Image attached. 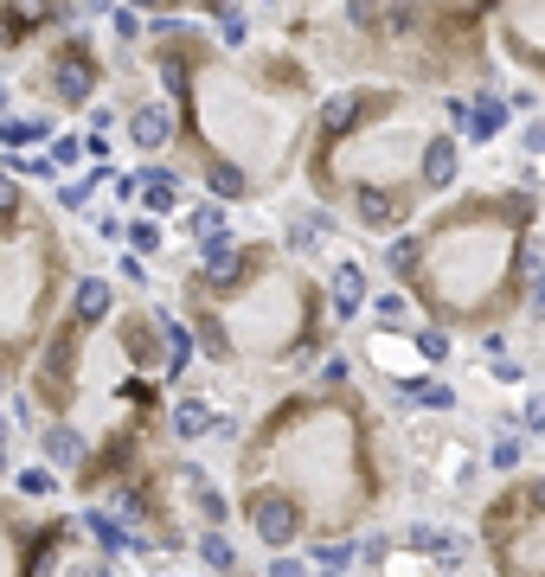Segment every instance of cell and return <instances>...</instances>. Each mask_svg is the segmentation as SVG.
<instances>
[{
  "label": "cell",
  "mask_w": 545,
  "mask_h": 577,
  "mask_svg": "<svg viewBox=\"0 0 545 577\" xmlns=\"http://www.w3.org/2000/svg\"><path fill=\"white\" fill-rule=\"evenodd\" d=\"M7 174L13 180H58L52 155H7Z\"/></svg>",
  "instance_id": "4316f807"
},
{
  "label": "cell",
  "mask_w": 545,
  "mask_h": 577,
  "mask_svg": "<svg viewBox=\"0 0 545 577\" xmlns=\"http://www.w3.org/2000/svg\"><path fill=\"white\" fill-rule=\"evenodd\" d=\"M237 514H244V526L270 551H295L302 539H314L302 500L289 495V488H276V481H237Z\"/></svg>",
  "instance_id": "8992f818"
},
{
  "label": "cell",
  "mask_w": 545,
  "mask_h": 577,
  "mask_svg": "<svg viewBox=\"0 0 545 577\" xmlns=\"http://www.w3.org/2000/svg\"><path fill=\"white\" fill-rule=\"evenodd\" d=\"M174 129H181V109L155 104V97H142V104L129 109V141L135 148H148V155H160V148L174 141Z\"/></svg>",
  "instance_id": "5bb4252c"
},
{
  "label": "cell",
  "mask_w": 545,
  "mask_h": 577,
  "mask_svg": "<svg viewBox=\"0 0 545 577\" xmlns=\"http://www.w3.org/2000/svg\"><path fill=\"white\" fill-rule=\"evenodd\" d=\"M123 244H129L135 257H160V251H167V225H160V218H148V212H135Z\"/></svg>",
  "instance_id": "44dd1931"
},
{
  "label": "cell",
  "mask_w": 545,
  "mask_h": 577,
  "mask_svg": "<svg viewBox=\"0 0 545 577\" xmlns=\"http://www.w3.org/2000/svg\"><path fill=\"white\" fill-rule=\"evenodd\" d=\"M218 32H225V46H251V20L237 7H218Z\"/></svg>",
  "instance_id": "f546056e"
},
{
  "label": "cell",
  "mask_w": 545,
  "mask_h": 577,
  "mask_svg": "<svg viewBox=\"0 0 545 577\" xmlns=\"http://www.w3.org/2000/svg\"><path fill=\"white\" fill-rule=\"evenodd\" d=\"M533 225H539V206L519 186H488L442 206L417 232L424 251L405 295L430 315V327L494 334V321H507L533 288V263H539Z\"/></svg>",
  "instance_id": "7a4b0ae2"
},
{
  "label": "cell",
  "mask_w": 545,
  "mask_h": 577,
  "mask_svg": "<svg viewBox=\"0 0 545 577\" xmlns=\"http://www.w3.org/2000/svg\"><path fill=\"white\" fill-rule=\"evenodd\" d=\"M116 283L148 288V257H135V251H123V257H116Z\"/></svg>",
  "instance_id": "4dcf8cb0"
},
{
  "label": "cell",
  "mask_w": 545,
  "mask_h": 577,
  "mask_svg": "<svg viewBox=\"0 0 545 577\" xmlns=\"http://www.w3.org/2000/svg\"><path fill=\"white\" fill-rule=\"evenodd\" d=\"M449 577H463V571H449Z\"/></svg>",
  "instance_id": "ee69618b"
},
{
  "label": "cell",
  "mask_w": 545,
  "mask_h": 577,
  "mask_svg": "<svg viewBox=\"0 0 545 577\" xmlns=\"http://www.w3.org/2000/svg\"><path fill=\"white\" fill-rule=\"evenodd\" d=\"M366 315L379 321V327H398V334H405V315H411V295H405V288H379Z\"/></svg>",
  "instance_id": "603a6c76"
},
{
  "label": "cell",
  "mask_w": 545,
  "mask_h": 577,
  "mask_svg": "<svg viewBox=\"0 0 545 577\" xmlns=\"http://www.w3.org/2000/svg\"><path fill=\"white\" fill-rule=\"evenodd\" d=\"M270 577H314V558L309 551H276V558H270Z\"/></svg>",
  "instance_id": "f1b7e54d"
},
{
  "label": "cell",
  "mask_w": 545,
  "mask_h": 577,
  "mask_svg": "<svg viewBox=\"0 0 545 577\" xmlns=\"http://www.w3.org/2000/svg\"><path fill=\"white\" fill-rule=\"evenodd\" d=\"M463 174V135H430V148H424V193H449Z\"/></svg>",
  "instance_id": "9a60e30c"
},
{
  "label": "cell",
  "mask_w": 545,
  "mask_h": 577,
  "mask_svg": "<svg viewBox=\"0 0 545 577\" xmlns=\"http://www.w3.org/2000/svg\"><path fill=\"white\" fill-rule=\"evenodd\" d=\"M405 546L430 551L424 565H437V571L449 577V571H463V565H468L475 539H468V532H449V526H437V520H411V526H405Z\"/></svg>",
  "instance_id": "9c48e42d"
},
{
  "label": "cell",
  "mask_w": 545,
  "mask_h": 577,
  "mask_svg": "<svg viewBox=\"0 0 545 577\" xmlns=\"http://www.w3.org/2000/svg\"><path fill=\"white\" fill-rule=\"evenodd\" d=\"M84 155H90V141H84V135H52V167H78Z\"/></svg>",
  "instance_id": "83f0119b"
},
{
  "label": "cell",
  "mask_w": 545,
  "mask_h": 577,
  "mask_svg": "<svg viewBox=\"0 0 545 577\" xmlns=\"http://www.w3.org/2000/svg\"><path fill=\"white\" fill-rule=\"evenodd\" d=\"M283 237H289V251H295V257H321V251H334L340 218L328 206H289Z\"/></svg>",
  "instance_id": "8fae6325"
},
{
  "label": "cell",
  "mask_w": 545,
  "mask_h": 577,
  "mask_svg": "<svg viewBox=\"0 0 545 577\" xmlns=\"http://www.w3.org/2000/svg\"><path fill=\"white\" fill-rule=\"evenodd\" d=\"M46 78H52V97L65 109H90V97H97V58L84 52V39H65L58 58L46 65Z\"/></svg>",
  "instance_id": "52a82bcc"
},
{
  "label": "cell",
  "mask_w": 545,
  "mask_h": 577,
  "mask_svg": "<svg viewBox=\"0 0 545 577\" xmlns=\"http://www.w3.org/2000/svg\"><path fill=\"white\" fill-rule=\"evenodd\" d=\"M237 481H276L302 500L314 539H353L398 488V449L372 418L360 385H321L270 404L237 456Z\"/></svg>",
  "instance_id": "6da1fadb"
},
{
  "label": "cell",
  "mask_w": 545,
  "mask_h": 577,
  "mask_svg": "<svg viewBox=\"0 0 545 577\" xmlns=\"http://www.w3.org/2000/svg\"><path fill=\"white\" fill-rule=\"evenodd\" d=\"M181 232L193 237V244H212V237H225V206L218 199H193L181 218Z\"/></svg>",
  "instance_id": "d6986e66"
},
{
  "label": "cell",
  "mask_w": 545,
  "mask_h": 577,
  "mask_svg": "<svg viewBox=\"0 0 545 577\" xmlns=\"http://www.w3.org/2000/svg\"><path fill=\"white\" fill-rule=\"evenodd\" d=\"M494 577H545V475H519L481 507Z\"/></svg>",
  "instance_id": "277c9868"
},
{
  "label": "cell",
  "mask_w": 545,
  "mask_h": 577,
  "mask_svg": "<svg viewBox=\"0 0 545 577\" xmlns=\"http://www.w3.org/2000/svg\"><path fill=\"white\" fill-rule=\"evenodd\" d=\"M218 404L206 392H181L167 404V430H174V443H199V437H218Z\"/></svg>",
  "instance_id": "4fadbf2b"
},
{
  "label": "cell",
  "mask_w": 545,
  "mask_h": 577,
  "mask_svg": "<svg viewBox=\"0 0 545 577\" xmlns=\"http://www.w3.org/2000/svg\"><path fill=\"white\" fill-rule=\"evenodd\" d=\"M39 462L46 469H58V475H84V462H90V437H84L71 418H46L39 430Z\"/></svg>",
  "instance_id": "ba28073f"
},
{
  "label": "cell",
  "mask_w": 545,
  "mask_h": 577,
  "mask_svg": "<svg viewBox=\"0 0 545 577\" xmlns=\"http://www.w3.org/2000/svg\"><path fill=\"white\" fill-rule=\"evenodd\" d=\"M7 443H13V418H0V469L13 462V456H7Z\"/></svg>",
  "instance_id": "8d00e7d4"
},
{
  "label": "cell",
  "mask_w": 545,
  "mask_h": 577,
  "mask_svg": "<svg viewBox=\"0 0 545 577\" xmlns=\"http://www.w3.org/2000/svg\"><path fill=\"white\" fill-rule=\"evenodd\" d=\"M321 385H353V372H347V360H328V366H321Z\"/></svg>",
  "instance_id": "e575fe53"
},
{
  "label": "cell",
  "mask_w": 545,
  "mask_h": 577,
  "mask_svg": "<svg viewBox=\"0 0 545 577\" xmlns=\"http://www.w3.org/2000/svg\"><path fill=\"white\" fill-rule=\"evenodd\" d=\"M526 315H533V321L545 327V257L533 263V288H526Z\"/></svg>",
  "instance_id": "d6a6232c"
},
{
  "label": "cell",
  "mask_w": 545,
  "mask_h": 577,
  "mask_svg": "<svg viewBox=\"0 0 545 577\" xmlns=\"http://www.w3.org/2000/svg\"><path fill=\"white\" fill-rule=\"evenodd\" d=\"M417 411H430V418H442V411H456V385H449V379H437V385L424 392V404H417Z\"/></svg>",
  "instance_id": "1f68e13d"
},
{
  "label": "cell",
  "mask_w": 545,
  "mask_h": 577,
  "mask_svg": "<svg viewBox=\"0 0 545 577\" xmlns=\"http://www.w3.org/2000/svg\"><path fill=\"white\" fill-rule=\"evenodd\" d=\"M314 577H347V571H314Z\"/></svg>",
  "instance_id": "b9f144b4"
},
{
  "label": "cell",
  "mask_w": 545,
  "mask_h": 577,
  "mask_svg": "<svg viewBox=\"0 0 545 577\" xmlns=\"http://www.w3.org/2000/svg\"><path fill=\"white\" fill-rule=\"evenodd\" d=\"M27 500H0V577H52L65 565V546H71V526L65 520H46L32 526L20 514Z\"/></svg>",
  "instance_id": "5b68a950"
},
{
  "label": "cell",
  "mask_w": 545,
  "mask_h": 577,
  "mask_svg": "<svg viewBox=\"0 0 545 577\" xmlns=\"http://www.w3.org/2000/svg\"><path fill=\"white\" fill-rule=\"evenodd\" d=\"M481 353H488V379H494V385H519V379H526V366L507 353V341H500V334H488V346H481Z\"/></svg>",
  "instance_id": "cb8c5ba5"
},
{
  "label": "cell",
  "mask_w": 545,
  "mask_h": 577,
  "mask_svg": "<svg viewBox=\"0 0 545 577\" xmlns=\"http://www.w3.org/2000/svg\"><path fill=\"white\" fill-rule=\"evenodd\" d=\"M514 430H519V437H539V430H545V385H533V392L519 398Z\"/></svg>",
  "instance_id": "484cf974"
},
{
  "label": "cell",
  "mask_w": 545,
  "mask_h": 577,
  "mask_svg": "<svg viewBox=\"0 0 545 577\" xmlns=\"http://www.w3.org/2000/svg\"><path fill=\"white\" fill-rule=\"evenodd\" d=\"M519 462H526V437H519L514 423H494V437H488V469H494V475H519Z\"/></svg>",
  "instance_id": "ac0fdd59"
},
{
  "label": "cell",
  "mask_w": 545,
  "mask_h": 577,
  "mask_svg": "<svg viewBox=\"0 0 545 577\" xmlns=\"http://www.w3.org/2000/svg\"><path fill=\"white\" fill-rule=\"evenodd\" d=\"M372 309V276H366L360 257H340L328 270V315L334 321H360Z\"/></svg>",
  "instance_id": "30bf717a"
},
{
  "label": "cell",
  "mask_w": 545,
  "mask_h": 577,
  "mask_svg": "<svg viewBox=\"0 0 545 577\" xmlns=\"http://www.w3.org/2000/svg\"><path fill=\"white\" fill-rule=\"evenodd\" d=\"M116 39H142V13H135V7L129 13H116Z\"/></svg>",
  "instance_id": "d590c367"
},
{
  "label": "cell",
  "mask_w": 545,
  "mask_h": 577,
  "mask_svg": "<svg viewBox=\"0 0 545 577\" xmlns=\"http://www.w3.org/2000/svg\"><path fill=\"white\" fill-rule=\"evenodd\" d=\"M328 295L276 251L257 244L244 251V270L232 283H206L199 270H186L181 309L186 327L199 334V353L232 366V360H257V366H309L321 341H328Z\"/></svg>",
  "instance_id": "3957f363"
},
{
  "label": "cell",
  "mask_w": 545,
  "mask_h": 577,
  "mask_svg": "<svg viewBox=\"0 0 545 577\" xmlns=\"http://www.w3.org/2000/svg\"><path fill=\"white\" fill-rule=\"evenodd\" d=\"M135 206L148 212V218H167V212L186 206V180L174 167H160V160H142L135 167Z\"/></svg>",
  "instance_id": "7c38bea8"
},
{
  "label": "cell",
  "mask_w": 545,
  "mask_h": 577,
  "mask_svg": "<svg viewBox=\"0 0 545 577\" xmlns=\"http://www.w3.org/2000/svg\"><path fill=\"white\" fill-rule=\"evenodd\" d=\"M84 13H109V0H84Z\"/></svg>",
  "instance_id": "74e56055"
},
{
  "label": "cell",
  "mask_w": 545,
  "mask_h": 577,
  "mask_svg": "<svg viewBox=\"0 0 545 577\" xmlns=\"http://www.w3.org/2000/svg\"><path fill=\"white\" fill-rule=\"evenodd\" d=\"M13 495H20V500H58V495H65V475L46 469V462H27V469L13 475Z\"/></svg>",
  "instance_id": "ffe728a7"
},
{
  "label": "cell",
  "mask_w": 545,
  "mask_h": 577,
  "mask_svg": "<svg viewBox=\"0 0 545 577\" xmlns=\"http://www.w3.org/2000/svg\"><path fill=\"white\" fill-rule=\"evenodd\" d=\"M519 148H526V155H545V116H533V123H526V135H519Z\"/></svg>",
  "instance_id": "836d02e7"
},
{
  "label": "cell",
  "mask_w": 545,
  "mask_h": 577,
  "mask_svg": "<svg viewBox=\"0 0 545 577\" xmlns=\"http://www.w3.org/2000/svg\"><path fill=\"white\" fill-rule=\"evenodd\" d=\"M507 123H514V104H507V97H494V90H481V97H475V116H468V135H463V141H475V148H481V141H494Z\"/></svg>",
  "instance_id": "2e32d148"
},
{
  "label": "cell",
  "mask_w": 545,
  "mask_h": 577,
  "mask_svg": "<svg viewBox=\"0 0 545 577\" xmlns=\"http://www.w3.org/2000/svg\"><path fill=\"white\" fill-rule=\"evenodd\" d=\"M129 7H135V13H142V7H167V0H129Z\"/></svg>",
  "instance_id": "ab89813d"
},
{
  "label": "cell",
  "mask_w": 545,
  "mask_h": 577,
  "mask_svg": "<svg viewBox=\"0 0 545 577\" xmlns=\"http://www.w3.org/2000/svg\"><path fill=\"white\" fill-rule=\"evenodd\" d=\"M193 558H199V565H206L212 577H232V571H237V546H232V532H206V526H199V532H193Z\"/></svg>",
  "instance_id": "e0dca14e"
},
{
  "label": "cell",
  "mask_w": 545,
  "mask_h": 577,
  "mask_svg": "<svg viewBox=\"0 0 545 577\" xmlns=\"http://www.w3.org/2000/svg\"><path fill=\"white\" fill-rule=\"evenodd\" d=\"M309 558H314V571H353V558H360V539H314Z\"/></svg>",
  "instance_id": "7402d4cb"
},
{
  "label": "cell",
  "mask_w": 545,
  "mask_h": 577,
  "mask_svg": "<svg viewBox=\"0 0 545 577\" xmlns=\"http://www.w3.org/2000/svg\"><path fill=\"white\" fill-rule=\"evenodd\" d=\"M449 341H456V334H449V327H417V334H411L417 360H424V366H430V372H437L442 360H449Z\"/></svg>",
  "instance_id": "d4e9b609"
},
{
  "label": "cell",
  "mask_w": 545,
  "mask_h": 577,
  "mask_svg": "<svg viewBox=\"0 0 545 577\" xmlns=\"http://www.w3.org/2000/svg\"><path fill=\"white\" fill-rule=\"evenodd\" d=\"M155 577H174V571H155Z\"/></svg>",
  "instance_id": "7bdbcfd3"
},
{
  "label": "cell",
  "mask_w": 545,
  "mask_h": 577,
  "mask_svg": "<svg viewBox=\"0 0 545 577\" xmlns=\"http://www.w3.org/2000/svg\"><path fill=\"white\" fill-rule=\"evenodd\" d=\"M7 379H13V372H7V366H0V404H7Z\"/></svg>",
  "instance_id": "60d3db41"
},
{
  "label": "cell",
  "mask_w": 545,
  "mask_h": 577,
  "mask_svg": "<svg viewBox=\"0 0 545 577\" xmlns=\"http://www.w3.org/2000/svg\"><path fill=\"white\" fill-rule=\"evenodd\" d=\"M7 109H13V90H7V84H0V116H7Z\"/></svg>",
  "instance_id": "f35d334b"
}]
</instances>
